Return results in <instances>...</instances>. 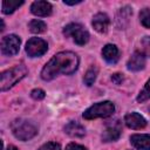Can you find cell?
Returning <instances> with one entry per match:
<instances>
[{
	"mask_svg": "<svg viewBox=\"0 0 150 150\" xmlns=\"http://www.w3.org/2000/svg\"><path fill=\"white\" fill-rule=\"evenodd\" d=\"M63 34L67 38H71L74 40L75 43L83 46L88 42L89 40V33L87 29H84L83 26H81L80 23H68L64 28H63Z\"/></svg>",
	"mask_w": 150,
	"mask_h": 150,
	"instance_id": "5",
	"label": "cell"
},
{
	"mask_svg": "<svg viewBox=\"0 0 150 150\" xmlns=\"http://www.w3.org/2000/svg\"><path fill=\"white\" fill-rule=\"evenodd\" d=\"M64 132L71 137H83L86 135V129L83 125H81L77 122H69L64 127Z\"/></svg>",
	"mask_w": 150,
	"mask_h": 150,
	"instance_id": "15",
	"label": "cell"
},
{
	"mask_svg": "<svg viewBox=\"0 0 150 150\" xmlns=\"http://www.w3.org/2000/svg\"><path fill=\"white\" fill-rule=\"evenodd\" d=\"M111 80H112V82H115L116 84H120V83L123 81V76H122V74L116 73V74H114V75L111 76Z\"/></svg>",
	"mask_w": 150,
	"mask_h": 150,
	"instance_id": "26",
	"label": "cell"
},
{
	"mask_svg": "<svg viewBox=\"0 0 150 150\" xmlns=\"http://www.w3.org/2000/svg\"><path fill=\"white\" fill-rule=\"evenodd\" d=\"M122 134V127L120 121H112L109 124H107L105 129L102 134V141L103 142H114L120 138Z\"/></svg>",
	"mask_w": 150,
	"mask_h": 150,
	"instance_id": "8",
	"label": "cell"
},
{
	"mask_svg": "<svg viewBox=\"0 0 150 150\" xmlns=\"http://www.w3.org/2000/svg\"><path fill=\"white\" fill-rule=\"evenodd\" d=\"M102 56L108 63H116L120 59V52L118 48L115 45L108 43L102 49Z\"/></svg>",
	"mask_w": 150,
	"mask_h": 150,
	"instance_id": "14",
	"label": "cell"
},
{
	"mask_svg": "<svg viewBox=\"0 0 150 150\" xmlns=\"http://www.w3.org/2000/svg\"><path fill=\"white\" fill-rule=\"evenodd\" d=\"M63 2H64L66 5H70V6H71V5H77V4H81V0H76V1H67V0H64Z\"/></svg>",
	"mask_w": 150,
	"mask_h": 150,
	"instance_id": "27",
	"label": "cell"
},
{
	"mask_svg": "<svg viewBox=\"0 0 150 150\" xmlns=\"http://www.w3.org/2000/svg\"><path fill=\"white\" fill-rule=\"evenodd\" d=\"M91 25L94 29L97 30L98 33H105L110 25V19L105 13H97L94 15Z\"/></svg>",
	"mask_w": 150,
	"mask_h": 150,
	"instance_id": "11",
	"label": "cell"
},
{
	"mask_svg": "<svg viewBox=\"0 0 150 150\" xmlns=\"http://www.w3.org/2000/svg\"><path fill=\"white\" fill-rule=\"evenodd\" d=\"M139 20L144 27L150 28V8H143L139 12Z\"/></svg>",
	"mask_w": 150,
	"mask_h": 150,
	"instance_id": "21",
	"label": "cell"
},
{
	"mask_svg": "<svg viewBox=\"0 0 150 150\" xmlns=\"http://www.w3.org/2000/svg\"><path fill=\"white\" fill-rule=\"evenodd\" d=\"M39 150H61V146L56 142H48V143H45L43 145H41L39 148Z\"/></svg>",
	"mask_w": 150,
	"mask_h": 150,
	"instance_id": "23",
	"label": "cell"
},
{
	"mask_svg": "<svg viewBox=\"0 0 150 150\" xmlns=\"http://www.w3.org/2000/svg\"><path fill=\"white\" fill-rule=\"evenodd\" d=\"M79 67V56L73 52H60L54 55L42 68L41 79L50 81L59 74L70 75L76 71Z\"/></svg>",
	"mask_w": 150,
	"mask_h": 150,
	"instance_id": "1",
	"label": "cell"
},
{
	"mask_svg": "<svg viewBox=\"0 0 150 150\" xmlns=\"http://www.w3.org/2000/svg\"><path fill=\"white\" fill-rule=\"evenodd\" d=\"M20 43H21V40L15 34H9V35L4 36L1 40L2 54L7 55V56H13V55L18 54V52L20 49Z\"/></svg>",
	"mask_w": 150,
	"mask_h": 150,
	"instance_id": "6",
	"label": "cell"
},
{
	"mask_svg": "<svg viewBox=\"0 0 150 150\" xmlns=\"http://www.w3.org/2000/svg\"><path fill=\"white\" fill-rule=\"evenodd\" d=\"M27 68L23 64H18L11 69H7L1 73V82H0V89L1 91H5L9 88H12L14 84H16L20 80H22L27 75Z\"/></svg>",
	"mask_w": 150,
	"mask_h": 150,
	"instance_id": "3",
	"label": "cell"
},
{
	"mask_svg": "<svg viewBox=\"0 0 150 150\" xmlns=\"http://www.w3.org/2000/svg\"><path fill=\"white\" fill-rule=\"evenodd\" d=\"M130 142L138 150H150V135L135 134L130 137Z\"/></svg>",
	"mask_w": 150,
	"mask_h": 150,
	"instance_id": "13",
	"label": "cell"
},
{
	"mask_svg": "<svg viewBox=\"0 0 150 150\" xmlns=\"http://www.w3.org/2000/svg\"><path fill=\"white\" fill-rule=\"evenodd\" d=\"M21 5H23L22 0H20V1H18V0H5L2 2V13L4 14H12Z\"/></svg>",
	"mask_w": 150,
	"mask_h": 150,
	"instance_id": "17",
	"label": "cell"
},
{
	"mask_svg": "<svg viewBox=\"0 0 150 150\" xmlns=\"http://www.w3.org/2000/svg\"><path fill=\"white\" fill-rule=\"evenodd\" d=\"M53 7L47 1H34L30 5V12L36 16H48L52 14Z\"/></svg>",
	"mask_w": 150,
	"mask_h": 150,
	"instance_id": "10",
	"label": "cell"
},
{
	"mask_svg": "<svg viewBox=\"0 0 150 150\" xmlns=\"http://www.w3.org/2000/svg\"><path fill=\"white\" fill-rule=\"evenodd\" d=\"M131 14H132V12H131L130 7H128V6L120 9L118 14L116 15V23L120 29H123L128 25V21H129V18L131 16Z\"/></svg>",
	"mask_w": 150,
	"mask_h": 150,
	"instance_id": "16",
	"label": "cell"
},
{
	"mask_svg": "<svg viewBox=\"0 0 150 150\" xmlns=\"http://www.w3.org/2000/svg\"><path fill=\"white\" fill-rule=\"evenodd\" d=\"M45 91L42 90V89H33L32 90V93H30V96L34 98V100H42V98H45Z\"/></svg>",
	"mask_w": 150,
	"mask_h": 150,
	"instance_id": "24",
	"label": "cell"
},
{
	"mask_svg": "<svg viewBox=\"0 0 150 150\" xmlns=\"http://www.w3.org/2000/svg\"><path fill=\"white\" fill-rule=\"evenodd\" d=\"M26 53L28 54V56L30 57H38L43 55L47 49H48V45L43 39L40 38H32L27 41L26 43Z\"/></svg>",
	"mask_w": 150,
	"mask_h": 150,
	"instance_id": "7",
	"label": "cell"
},
{
	"mask_svg": "<svg viewBox=\"0 0 150 150\" xmlns=\"http://www.w3.org/2000/svg\"><path fill=\"white\" fill-rule=\"evenodd\" d=\"M146 100H150V80H148L144 88L142 89V91L137 96V102H144Z\"/></svg>",
	"mask_w": 150,
	"mask_h": 150,
	"instance_id": "22",
	"label": "cell"
},
{
	"mask_svg": "<svg viewBox=\"0 0 150 150\" xmlns=\"http://www.w3.org/2000/svg\"><path fill=\"white\" fill-rule=\"evenodd\" d=\"M144 66H145V56L139 52H135L127 63L128 69L131 71L142 70L144 68Z\"/></svg>",
	"mask_w": 150,
	"mask_h": 150,
	"instance_id": "12",
	"label": "cell"
},
{
	"mask_svg": "<svg viewBox=\"0 0 150 150\" xmlns=\"http://www.w3.org/2000/svg\"><path fill=\"white\" fill-rule=\"evenodd\" d=\"M124 123L130 129H143L146 125V120L138 112H129L124 116Z\"/></svg>",
	"mask_w": 150,
	"mask_h": 150,
	"instance_id": "9",
	"label": "cell"
},
{
	"mask_svg": "<svg viewBox=\"0 0 150 150\" xmlns=\"http://www.w3.org/2000/svg\"><path fill=\"white\" fill-rule=\"evenodd\" d=\"M11 129L13 135L20 141H28L38 134L36 124L33 121L26 120V118L14 120L11 124Z\"/></svg>",
	"mask_w": 150,
	"mask_h": 150,
	"instance_id": "2",
	"label": "cell"
},
{
	"mask_svg": "<svg viewBox=\"0 0 150 150\" xmlns=\"http://www.w3.org/2000/svg\"><path fill=\"white\" fill-rule=\"evenodd\" d=\"M28 28H29V30H30L32 33H34V34H40V33H43V32L47 29V25H46L42 20L33 19L32 21H29Z\"/></svg>",
	"mask_w": 150,
	"mask_h": 150,
	"instance_id": "18",
	"label": "cell"
},
{
	"mask_svg": "<svg viewBox=\"0 0 150 150\" xmlns=\"http://www.w3.org/2000/svg\"><path fill=\"white\" fill-rule=\"evenodd\" d=\"M96 76H97V68L96 67H91L87 70V73L84 74V77H83V82L84 84H87L88 87H90L95 80H96Z\"/></svg>",
	"mask_w": 150,
	"mask_h": 150,
	"instance_id": "19",
	"label": "cell"
},
{
	"mask_svg": "<svg viewBox=\"0 0 150 150\" xmlns=\"http://www.w3.org/2000/svg\"><path fill=\"white\" fill-rule=\"evenodd\" d=\"M139 53L144 56H150V36H144L139 42Z\"/></svg>",
	"mask_w": 150,
	"mask_h": 150,
	"instance_id": "20",
	"label": "cell"
},
{
	"mask_svg": "<svg viewBox=\"0 0 150 150\" xmlns=\"http://www.w3.org/2000/svg\"><path fill=\"white\" fill-rule=\"evenodd\" d=\"M66 150H87V149L83 145H80V144H76V143H69L66 146Z\"/></svg>",
	"mask_w": 150,
	"mask_h": 150,
	"instance_id": "25",
	"label": "cell"
},
{
	"mask_svg": "<svg viewBox=\"0 0 150 150\" xmlns=\"http://www.w3.org/2000/svg\"><path fill=\"white\" fill-rule=\"evenodd\" d=\"M115 111V105L110 101H103L93 104L83 112V118L86 120H94V118H105L112 115Z\"/></svg>",
	"mask_w": 150,
	"mask_h": 150,
	"instance_id": "4",
	"label": "cell"
},
{
	"mask_svg": "<svg viewBox=\"0 0 150 150\" xmlns=\"http://www.w3.org/2000/svg\"><path fill=\"white\" fill-rule=\"evenodd\" d=\"M6 150H18V148H16V146H14V145H8Z\"/></svg>",
	"mask_w": 150,
	"mask_h": 150,
	"instance_id": "28",
	"label": "cell"
}]
</instances>
